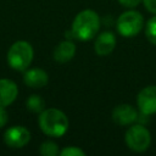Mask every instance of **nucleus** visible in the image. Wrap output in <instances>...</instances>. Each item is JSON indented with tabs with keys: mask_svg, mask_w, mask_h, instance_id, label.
<instances>
[{
	"mask_svg": "<svg viewBox=\"0 0 156 156\" xmlns=\"http://www.w3.org/2000/svg\"><path fill=\"white\" fill-rule=\"evenodd\" d=\"M143 2L149 12L156 15V0H143Z\"/></svg>",
	"mask_w": 156,
	"mask_h": 156,
	"instance_id": "obj_18",
	"label": "nucleus"
},
{
	"mask_svg": "<svg viewBox=\"0 0 156 156\" xmlns=\"http://www.w3.org/2000/svg\"><path fill=\"white\" fill-rule=\"evenodd\" d=\"M117 30L122 37H134L144 27V17L138 11H126L119 15L116 22Z\"/></svg>",
	"mask_w": 156,
	"mask_h": 156,
	"instance_id": "obj_4",
	"label": "nucleus"
},
{
	"mask_svg": "<svg viewBox=\"0 0 156 156\" xmlns=\"http://www.w3.org/2000/svg\"><path fill=\"white\" fill-rule=\"evenodd\" d=\"M7 122V112L5 111L4 107H0V128L4 127Z\"/></svg>",
	"mask_w": 156,
	"mask_h": 156,
	"instance_id": "obj_19",
	"label": "nucleus"
},
{
	"mask_svg": "<svg viewBox=\"0 0 156 156\" xmlns=\"http://www.w3.org/2000/svg\"><path fill=\"white\" fill-rule=\"evenodd\" d=\"M39 127L49 136H62L68 129V118L67 116L57 108H46L40 112L39 116Z\"/></svg>",
	"mask_w": 156,
	"mask_h": 156,
	"instance_id": "obj_2",
	"label": "nucleus"
},
{
	"mask_svg": "<svg viewBox=\"0 0 156 156\" xmlns=\"http://www.w3.org/2000/svg\"><path fill=\"white\" fill-rule=\"evenodd\" d=\"M100 29V17L91 10L85 9L77 13L72 22V35L80 41H88L98 34Z\"/></svg>",
	"mask_w": 156,
	"mask_h": 156,
	"instance_id": "obj_1",
	"label": "nucleus"
},
{
	"mask_svg": "<svg viewBox=\"0 0 156 156\" xmlns=\"http://www.w3.org/2000/svg\"><path fill=\"white\" fill-rule=\"evenodd\" d=\"M138 118L136 110L129 104H121L116 106L112 111V119L119 126H129L134 123Z\"/></svg>",
	"mask_w": 156,
	"mask_h": 156,
	"instance_id": "obj_8",
	"label": "nucleus"
},
{
	"mask_svg": "<svg viewBox=\"0 0 156 156\" xmlns=\"http://www.w3.org/2000/svg\"><path fill=\"white\" fill-rule=\"evenodd\" d=\"M45 107V102L41 99V96L39 95H30L27 100V108L32 112L35 113H40L41 111H44Z\"/></svg>",
	"mask_w": 156,
	"mask_h": 156,
	"instance_id": "obj_13",
	"label": "nucleus"
},
{
	"mask_svg": "<svg viewBox=\"0 0 156 156\" xmlns=\"http://www.w3.org/2000/svg\"><path fill=\"white\" fill-rule=\"evenodd\" d=\"M33 60V48L29 43L20 40L11 45L7 52V62L16 71H26Z\"/></svg>",
	"mask_w": 156,
	"mask_h": 156,
	"instance_id": "obj_3",
	"label": "nucleus"
},
{
	"mask_svg": "<svg viewBox=\"0 0 156 156\" xmlns=\"http://www.w3.org/2000/svg\"><path fill=\"white\" fill-rule=\"evenodd\" d=\"M116 46V37L112 32L100 33L94 41V51L99 56H106L113 51Z\"/></svg>",
	"mask_w": 156,
	"mask_h": 156,
	"instance_id": "obj_9",
	"label": "nucleus"
},
{
	"mask_svg": "<svg viewBox=\"0 0 156 156\" xmlns=\"http://www.w3.org/2000/svg\"><path fill=\"white\" fill-rule=\"evenodd\" d=\"M76 55V44L71 40H63L54 49V60L58 63L71 61Z\"/></svg>",
	"mask_w": 156,
	"mask_h": 156,
	"instance_id": "obj_12",
	"label": "nucleus"
},
{
	"mask_svg": "<svg viewBox=\"0 0 156 156\" xmlns=\"http://www.w3.org/2000/svg\"><path fill=\"white\" fill-rule=\"evenodd\" d=\"M145 35L147 38V40L156 45V16L151 17L145 26Z\"/></svg>",
	"mask_w": 156,
	"mask_h": 156,
	"instance_id": "obj_15",
	"label": "nucleus"
},
{
	"mask_svg": "<svg viewBox=\"0 0 156 156\" xmlns=\"http://www.w3.org/2000/svg\"><path fill=\"white\" fill-rule=\"evenodd\" d=\"M23 80L28 87L34 88V89H39V88H43L48 84L49 76L44 69L35 67V68H32V69H28L24 72Z\"/></svg>",
	"mask_w": 156,
	"mask_h": 156,
	"instance_id": "obj_10",
	"label": "nucleus"
},
{
	"mask_svg": "<svg viewBox=\"0 0 156 156\" xmlns=\"http://www.w3.org/2000/svg\"><path fill=\"white\" fill-rule=\"evenodd\" d=\"M30 140V133L22 126H15L9 128L4 134V141L10 147H23Z\"/></svg>",
	"mask_w": 156,
	"mask_h": 156,
	"instance_id": "obj_7",
	"label": "nucleus"
},
{
	"mask_svg": "<svg viewBox=\"0 0 156 156\" xmlns=\"http://www.w3.org/2000/svg\"><path fill=\"white\" fill-rule=\"evenodd\" d=\"M140 1H143V0H118V2L122 6L128 7V9H133V7L138 6L140 4Z\"/></svg>",
	"mask_w": 156,
	"mask_h": 156,
	"instance_id": "obj_17",
	"label": "nucleus"
},
{
	"mask_svg": "<svg viewBox=\"0 0 156 156\" xmlns=\"http://www.w3.org/2000/svg\"><path fill=\"white\" fill-rule=\"evenodd\" d=\"M39 152L43 156H56L60 154V150L54 141H44L39 147Z\"/></svg>",
	"mask_w": 156,
	"mask_h": 156,
	"instance_id": "obj_14",
	"label": "nucleus"
},
{
	"mask_svg": "<svg viewBox=\"0 0 156 156\" xmlns=\"http://www.w3.org/2000/svg\"><path fill=\"white\" fill-rule=\"evenodd\" d=\"M136 105L143 115L156 113V85L143 88L136 96Z\"/></svg>",
	"mask_w": 156,
	"mask_h": 156,
	"instance_id": "obj_6",
	"label": "nucleus"
},
{
	"mask_svg": "<svg viewBox=\"0 0 156 156\" xmlns=\"http://www.w3.org/2000/svg\"><path fill=\"white\" fill-rule=\"evenodd\" d=\"M61 156H84L85 152L77 146H67L60 151Z\"/></svg>",
	"mask_w": 156,
	"mask_h": 156,
	"instance_id": "obj_16",
	"label": "nucleus"
},
{
	"mask_svg": "<svg viewBox=\"0 0 156 156\" xmlns=\"http://www.w3.org/2000/svg\"><path fill=\"white\" fill-rule=\"evenodd\" d=\"M17 85L10 79H0V107H6L17 98Z\"/></svg>",
	"mask_w": 156,
	"mask_h": 156,
	"instance_id": "obj_11",
	"label": "nucleus"
},
{
	"mask_svg": "<svg viewBox=\"0 0 156 156\" xmlns=\"http://www.w3.org/2000/svg\"><path fill=\"white\" fill-rule=\"evenodd\" d=\"M124 141L130 150L135 152H143L150 146L151 135L144 126L133 124L127 129L124 134Z\"/></svg>",
	"mask_w": 156,
	"mask_h": 156,
	"instance_id": "obj_5",
	"label": "nucleus"
}]
</instances>
